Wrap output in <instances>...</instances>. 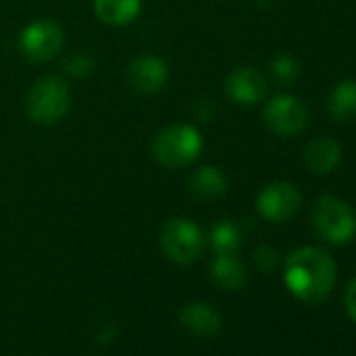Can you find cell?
<instances>
[{
    "mask_svg": "<svg viewBox=\"0 0 356 356\" xmlns=\"http://www.w3.org/2000/svg\"><path fill=\"white\" fill-rule=\"evenodd\" d=\"M285 285L302 302H323L335 287L337 268L331 254L323 248L304 245L285 260Z\"/></svg>",
    "mask_w": 356,
    "mask_h": 356,
    "instance_id": "cell-1",
    "label": "cell"
},
{
    "mask_svg": "<svg viewBox=\"0 0 356 356\" xmlns=\"http://www.w3.org/2000/svg\"><path fill=\"white\" fill-rule=\"evenodd\" d=\"M204 149L200 130L191 124H170L161 128L151 143L153 159L168 170H183L191 165Z\"/></svg>",
    "mask_w": 356,
    "mask_h": 356,
    "instance_id": "cell-2",
    "label": "cell"
},
{
    "mask_svg": "<svg viewBox=\"0 0 356 356\" xmlns=\"http://www.w3.org/2000/svg\"><path fill=\"white\" fill-rule=\"evenodd\" d=\"M310 225L314 233L331 245L350 243L356 237V214L333 195H321L310 208Z\"/></svg>",
    "mask_w": 356,
    "mask_h": 356,
    "instance_id": "cell-3",
    "label": "cell"
},
{
    "mask_svg": "<svg viewBox=\"0 0 356 356\" xmlns=\"http://www.w3.org/2000/svg\"><path fill=\"white\" fill-rule=\"evenodd\" d=\"M72 107V92L59 76H44L34 82L26 97V113L32 122L51 126L63 120Z\"/></svg>",
    "mask_w": 356,
    "mask_h": 356,
    "instance_id": "cell-4",
    "label": "cell"
},
{
    "mask_svg": "<svg viewBox=\"0 0 356 356\" xmlns=\"http://www.w3.org/2000/svg\"><path fill=\"white\" fill-rule=\"evenodd\" d=\"M159 245L172 262L189 266L202 258L206 237L189 218H170L159 231Z\"/></svg>",
    "mask_w": 356,
    "mask_h": 356,
    "instance_id": "cell-5",
    "label": "cell"
},
{
    "mask_svg": "<svg viewBox=\"0 0 356 356\" xmlns=\"http://www.w3.org/2000/svg\"><path fill=\"white\" fill-rule=\"evenodd\" d=\"M17 44L26 59L34 63H47L61 53L63 30L51 19H38L22 30Z\"/></svg>",
    "mask_w": 356,
    "mask_h": 356,
    "instance_id": "cell-6",
    "label": "cell"
},
{
    "mask_svg": "<svg viewBox=\"0 0 356 356\" xmlns=\"http://www.w3.org/2000/svg\"><path fill=\"white\" fill-rule=\"evenodd\" d=\"M264 124L277 136H296L308 126V107L300 97L279 95L264 107Z\"/></svg>",
    "mask_w": 356,
    "mask_h": 356,
    "instance_id": "cell-7",
    "label": "cell"
},
{
    "mask_svg": "<svg viewBox=\"0 0 356 356\" xmlns=\"http://www.w3.org/2000/svg\"><path fill=\"white\" fill-rule=\"evenodd\" d=\"M302 204V195L296 185L287 181H275L262 187L256 200V208L262 218L270 222H285L289 220Z\"/></svg>",
    "mask_w": 356,
    "mask_h": 356,
    "instance_id": "cell-8",
    "label": "cell"
},
{
    "mask_svg": "<svg viewBox=\"0 0 356 356\" xmlns=\"http://www.w3.org/2000/svg\"><path fill=\"white\" fill-rule=\"evenodd\" d=\"M170 78V70L165 61L155 55H143L128 63L126 67V84L132 92L138 95H155L159 92Z\"/></svg>",
    "mask_w": 356,
    "mask_h": 356,
    "instance_id": "cell-9",
    "label": "cell"
},
{
    "mask_svg": "<svg viewBox=\"0 0 356 356\" xmlns=\"http://www.w3.org/2000/svg\"><path fill=\"white\" fill-rule=\"evenodd\" d=\"M225 92L233 103L252 107L266 97L268 82L264 74L254 67H237L225 78Z\"/></svg>",
    "mask_w": 356,
    "mask_h": 356,
    "instance_id": "cell-10",
    "label": "cell"
},
{
    "mask_svg": "<svg viewBox=\"0 0 356 356\" xmlns=\"http://www.w3.org/2000/svg\"><path fill=\"white\" fill-rule=\"evenodd\" d=\"M304 165L312 172V174H329L339 165L341 159V147L335 138L329 136H321L310 140L304 147Z\"/></svg>",
    "mask_w": 356,
    "mask_h": 356,
    "instance_id": "cell-11",
    "label": "cell"
},
{
    "mask_svg": "<svg viewBox=\"0 0 356 356\" xmlns=\"http://www.w3.org/2000/svg\"><path fill=\"white\" fill-rule=\"evenodd\" d=\"M181 325L197 337H212L222 329V316L214 306L206 302H193L183 308Z\"/></svg>",
    "mask_w": 356,
    "mask_h": 356,
    "instance_id": "cell-12",
    "label": "cell"
},
{
    "mask_svg": "<svg viewBox=\"0 0 356 356\" xmlns=\"http://www.w3.org/2000/svg\"><path fill=\"white\" fill-rule=\"evenodd\" d=\"M227 176L216 165H202L197 168L187 181V189L195 200L202 202H214L227 193Z\"/></svg>",
    "mask_w": 356,
    "mask_h": 356,
    "instance_id": "cell-13",
    "label": "cell"
},
{
    "mask_svg": "<svg viewBox=\"0 0 356 356\" xmlns=\"http://www.w3.org/2000/svg\"><path fill=\"white\" fill-rule=\"evenodd\" d=\"M210 275L214 283L227 291H237L248 283V268L235 254L216 256L210 266Z\"/></svg>",
    "mask_w": 356,
    "mask_h": 356,
    "instance_id": "cell-14",
    "label": "cell"
},
{
    "mask_svg": "<svg viewBox=\"0 0 356 356\" xmlns=\"http://www.w3.org/2000/svg\"><path fill=\"white\" fill-rule=\"evenodd\" d=\"M95 13L105 26H130L140 13V0H95Z\"/></svg>",
    "mask_w": 356,
    "mask_h": 356,
    "instance_id": "cell-15",
    "label": "cell"
},
{
    "mask_svg": "<svg viewBox=\"0 0 356 356\" xmlns=\"http://www.w3.org/2000/svg\"><path fill=\"white\" fill-rule=\"evenodd\" d=\"M327 113L339 124L356 120V80H341L333 86L327 99Z\"/></svg>",
    "mask_w": 356,
    "mask_h": 356,
    "instance_id": "cell-16",
    "label": "cell"
},
{
    "mask_svg": "<svg viewBox=\"0 0 356 356\" xmlns=\"http://www.w3.org/2000/svg\"><path fill=\"white\" fill-rule=\"evenodd\" d=\"M210 245L214 250L216 256H225V254H235L241 248V231L237 225L222 220L216 222L210 231Z\"/></svg>",
    "mask_w": 356,
    "mask_h": 356,
    "instance_id": "cell-17",
    "label": "cell"
},
{
    "mask_svg": "<svg viewBox=\"0 0 356 356\" xmlns=\"http://www.w3.org/2000/svg\"><path fill=\"white\" fill-rule=\"evenodd\" d=\"M270 74L273 78L279 82V84H293L300 74H302V67H300V61L289 55V53H279L273 61H270Z\"/></svg>",
    "mask_w": 356,
    "mask_h": 356,
    "instance_id": "cell-18",
    "label": "cell"
},
{
    "mask_svg": "<svg viewBox=\"0 0 356 356\" xmlns=\"http://www.w3.org/2000/svg\"><path fill=\"white\" fill-rule=\"evenodd\" d=\"M92 70H95V59L84 51H76L63 63V72L70 74L72 78H86L92 74Z\"/></svg>",
    "mask_w": 356,
    "mask_h": 356,
    "instance_id": "cell-19",
    "label": "cell"
},
{
    "mask_svg": "<svg viewBox=\"0 0 356 356\" xmlns=\"http://www.w3.org/2000/svg\"><path fill=\"white\" fill-rule=\"evenodd\" d=\"M254 262H256V266H258L262 273H273V270L279 268L281 256H279V252H277L275 248H270V245H260V248H256V252H254Z\"/></svg>",
    "mask_w": 356,
    "mask_h": 356,
    "instance_id": "cell-20",
    "label": "cell"
},
{
    "mask_svg": "<svg viewBox=\"0 0 356 356\" xmlns=\"http://www.w3.org/2000/svg\"><path fill=\"white\" fill-rule=\"evenodd\" d=\"M343 308L350 314V318L356 323V277L348 283V287L343 291Z\"/></svg>",
    "mask_w": 356,
    "mask_h": 356,
    "instance_id": "cell-21",
    "label": "cell"
}]
</instances>
